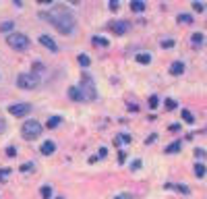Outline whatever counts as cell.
<instances>
[{
	"label": "cell",
	"mask_w": 207,
	"mask_h": 199,
	"mask_svg": "<svg viewBox=\"0 0 207 199\" xmlns=\"http://www.w3.org/2000/svg\"><path fill=\"white\" fill-rule=\"evenodd\" d=\"M39 17L46 19L48 23H52L62 35H70L75 31V27H77V19H75V15L70 12V9L60 6V4H58V6H52L48 12H39Z\"/></svg>",
	"instance_id": "1"
},
{
	"label": "cell",
	"mask_w": 207,
	"mask_h": 199,
	"mask_svg": "<svg viewBox=\"0 0 207 199\" xmlns=\"http://www.w3.org/2000/svg\"><path fill=\"white\" fill-rule=\"evenodd\" d=\"M79 91H81V95H83L85 102L95 100V83H93V79L87 73H83V83L79 85Z\"/></svg>",
	"instance_id": "2"
},
{
	"label": "cell",
	"mask_w": 207,
	"mask_h": 199,
	"mask_svg": "<svg viewBox=\"0 0 207 199\" xmlns=\"http://www.w3.org/2000/svg\"><path fill=\"white\" fill-rule=\"evenodd\" d=\"M6 44L12 48V50H27L29 48V37L25 33H8V37H6Z\"/></svg>",
	"instance_id": "3"
},
{
	"label": "cell",
	"mask_w": 207,
	"mask_h": 199,
	"mask_svg": "<svg viewBox=\"0 0 207 199\" xmlns=\"http://www.w3.org/2000/svg\"><path fill=\"white\" fill-rule=\"evenodd\" d=\"M17 85L21 89H35V87H39V77L35 73H21L17 79Z\"/></svg>",
	"instance_id": "4"
},
{
	"label": "cell",
	"mask_w": 207,
	"mask_h": 199,
	"mask_svg": "<svg viewBox=\"0 0 207 199\" xmlns=\"http://www.w3.org/2000/svg\"><path fill=\"white\" fill-rule=\"evenodd\" d=\"M42 131H44V127L37 120H27L23 125V129H21V133H23L25 139H37L42 135Z\"/></svg>",
	"instance_id": "5"
},
{
	"label": "cell",
	"mask_w": 207,
	"mask_h": 199,
	"mask_svg": "<svg viewBox=\"0 0 207 199\" xmlns=\"http://www.w3.org/2000/svg\"><path fill=\"white\" fill-rule=\"evenodd\" d=\"M29 110H31V104H11L8 106V112H11L12 116H25V114H29Z\"/></svg>",
	"instance_id": "6"
},
{
	"label": "cell",
	"mask_w": 207,
	"mask_h": 199,
	"mask_svg": "<svg viewBox=\"0 0 207 199\" xmlns=\"http://www.w3.org/2000/svg\"><path fill=\"white\" fill-rule=\"evenodd\" d=\"M112 31L118 35L127 33L128 31V21H122V19H118V21H112Z\"/></svg>",
	"instance_id": "7"
},
{
	"label": "cell",
	"mask_w": 207,
	"mask_h": 199,
	"mask_svg": "<svg viewBox=\"0 0 207 199\" xmlns=\"http://www.w3.org/2000/svg\"><path fill=\"white\" fill-rule=\"evenodd\" d=\"M39 44L44 48H48L50 52H58V46H56V42L50 37V35H39Z\"/></svg>",
	"instance_id": "8"
},
{
	"label": "cell",
	"mask_w": 207,
	"mask_h": 199,
	"mask_svg": "<svg viewBox=\"0 0 207 199\" xmlns=\"http://www.w3.org/2000/svg\"><path fill=\"white\" fill-rule=\"evenodd\" d=\"M54 149H56L54 141H46V143L42 145V153H44V156H50V153H54Z\"/></svg>",
	"instance_id": "9"
},
{
	"label": "cell",
	"mask_w": 207,
	"mask_h": 199,
	"mask_svg": "<svg viewBox=\"0 0 207 199\" xmlns=\"http://www.w3.org/2000/svg\"><path fill=\"white\" fill-rule=\"evenodd\" d=\"M69 95H70V100H75V102H83V95H81L79 87H70V89H69Z\"/></svg>",
	"instance_id": "10"
},
{
	"label": "cell",
	"mask_w": 207,
	"mask_h": 199,
	"mask_svg": "<svg viewBox=\"0 0 207 199\" xmlns=\"http://www.w3.org/2000/svg\"><path fill=\"white\" fill-rule=\"evenodd\" d=\"M170 73H172V75H182V73H184V64H182V62H172Z\"/></svg>",
	"instance_id": "11"
},
{
	"label": "cell",
	"mask_w": 207,
	"mask_h": 199,
	"mask_svg": "<svg viewBox=\"0 0 207 199\" xmlns=\"http://www.w3.org/2000/svg\"><path fill=\"white\" fill-rule=\"evenodd\" d=\"M131 9L135 12H143L145 11V2H143V0H133V2H131Z\"/></svg>",
	"instance_id": "12"
},
{
	"label": "cell",
	"mask_w": 207,
	"mask_h": 199,
	"mask_svg": "<svg viewBox=\"0 0 207 199\" xmlns=\"http://www.w3.org/2000/svg\"><path fill=\"white\" fill-rule=\"evenodd\" d=\"M174 152H180V141H174L166 147V153H174Z\"/></svg>",
	"instance_id": "13"
},
{
	"label": "cell",
	"mask_w": 207,
	"mask_h": 199,
	"mask_svg": "<svg viewBox=\"0 0 207 199\" xmlns=\"http://www.w3.org/2000/svg\"><path fill=\"white\" fill-rule=\"evenodd\" d=\"M137 62H141V64H149V62H151L149 52H145V54H139V56H137Z\"/></svg>",
	"instance_id": "14"
},
{
	"label": "cell",
	"mask_w": 207,
	"mask_h": 199,
	"mask_svg": "<svg viewBox=\"0 0 207 199\" xmlns=\"http://www.w3.org/2000/svg\"><path fill=\"white\" fill-rule=\"evenodd\" d=\"M205 172H207V168L203 164H195V174L199 176V178H203L205 176Z\"/></svg>",
	"instance_id": "15"
},
{
	"label": "cell",
	"mask_w": 207,
	"mask_h": 199,
	"mask_svg": "<svg viewBox=\"0 0 207 199\" xmlns=\"http://www.w3.org/2000/svg\"><path fill=\"white\" fill-rule=\"evenodd\" d=\"M79 64L81 67H89V64H91V58H89L87 54H79Z\"/></svg>",
	"instance_id": "16"
},
{
	"label": "cell",
	"mask_w": 207,
	"mask_h": 199,
	"mask_svg": "<svg viewBox=\"0 0 207 199\" xmlns=\"http://www.w3.org/2000/svg\"><path fill=\"white\" fill-rule=\"evenodd\" d=\"M91 42H93V44H97V46H108V44H110V42H108L106 37H102V35H95Z\"/></svg>",
	"instance_id": "17"
},
{
	"label": "cell",
	"mask_w": 207,
	"mask_h": 199,
	"mask_svg": "<svg viewBox=\"0 0 207 199\" xmlns=\"http://www.w3.org/2000/svg\"><path fill=\"white\" fill-rule=\"evenodd\" d=\"M60 120H62L60 116H52L50 120H48V127H50V129H56L58 125H60Z\"/></svg>",
	"instance_id": "18"
},
{
	"label": "cell",
	"mask_w": 207,
	"mask_h": 199,
	"mask_svg": "<svg viewBox=\"0 0 207 199\" xmlns=\"http://www.w3.org/2000/svg\"><path fill=\"white\" fill-rule=\"evenodd\" d=\"M182 120H184V122H188V125L195 122V118H193V114H191L188 110H182Z\"/></svg>",
	"instance_id": "19"
},
{
	"label": "cell",
	"mask_w": 207,
	"mask_h": 199,
	"mask_svg": "<svg viewBox=\"0 0 207 199\" xmlns=\"http://www.w3.org/2000/svg\"><path fill=\"white\" fill-rule=\"evenodd\" d=\"M203 37H205L203 33H193V35H191V39H193V44H197V46H199V44H203Z\"/></svg>",
	"instance_id": "20"
},
{
	"label": "cell",
	"mask_w": 207,
	"mask_h": 199,
	"mask_svg": "<svg viewBox=\"0 0 207 199\" xmlns=\"http://www.w3.org/2000/svg\"><path fill=\"white\" fill-rule=\"evenodd\" d=\"M12 27H15V23H12V21H6V23L0 25V31H4V33H6V31H11Z\"/></svg>",
	"instance_id": "21"
},
{
	"label": "cell",
	"mask_w": 207,
	"mask_h": 199,
	"mask_svg": "<svg viewBox=\"0 0 207 199\" xmlns=\"http://www.w3.org/2000/svg\"><path fill=\"white\" fill-rule=\"evenodd\" d=\"M178 21H180V23H191V21H193V17H191V15L180 12V15H178Z\"/></svg>",
	"instance_id": "22"
},
{
	"label": "cell",
	"mask_w": 207,
	"mask_h": 199,
	"mask_svg": "<svg viewBox=\"0 0 207 199\" xmlns=\"http://www.w3.org/2000/svg\"><path fill=\"white\" fill-rule=\"evenodd\" d=\"M158 104H160V98H158V95H151V98H149V104H147V106H149V108H155Z\"/></svg>",
	"instance_id": "23"
},
{
	"label": "cell",
	"mask_w": 207,
	"mask_h": 199,
	"mask_svg": "<svg viewBox=\"0 0 207 199\" xmlns=\"http://www.w3.org/2000/svg\"><path fill=\"white\" fill-rule=\"evenodd\" d=\"M193 9H195V11H205V2H193Z\"/></svg>",
	"instance_id": "24"
},
{
	"label": "cell",
	"mask_w": 207,
	"mask_h": 199,
	"mask_svg": "<svg viewBox=\"0 0 207 199\" xmlns=\"http://www.w3.org/2000/svg\"><path fill=\"white\" fill-rule=\"evenodd\" d=\"M174 46V39H164L161 42V48H172Z\"/></svg>",
	"instance_id": "25"
},
{
	"label": "cell",
	"mask_w": 207,
	"mask_h": 199,
	"mask_svg": "<svg viewBox=\"0 0 207 199\" xmlns=\"http://www.w3.org/2000/svg\"><path fill=\"white\" fill-rule=\"evenodd\" d=\"M166 108H168V110H174V108H176V102H174V100H166Z\"/></svg>",
	"instance_id": "26"
},
{
	"label": "cell",
	"mask_w": 207,
	"mask_h": 199,
	"mask_svg": "<svg viewBox=\"0 0 207 199\" xmlns=\"http://www.w3.org/2000/svg\"><path fill=\"white\" fill-rule=\"evenodd\" d=\"M42 195H44V197H50V195H52V189H50V187H44V189H42Z\"/></svg>",
	"instance_id": "27"
},
{
	"label": "cell",
	"mask_w": 207,
	"mask_h": 199,
	"mask_svg": "<svg viewBox=\"0 0 207 199\" xmlns=\"http://www.w3.org/2000/svg\"><path fill=\"white\" fill-rule=\"evenodd\" d=\"M176 189H178V191H182L184 195H188V193H191V189H188V187H184V185H178Z\"/></svg>",
	"instance_id": "28"
},
{
	"label": "cell",
	"mask_w": 207,
	"mask_h": 199,
	"mask_svg": "<svg viewBox=\"0 0 207 199\" xmlns=\"http://www.w3.org/2000/svg\"><path fill=\"white\" fill-rule=\"evenodd\" d=\"M108 4H110V9H112V11H116V9H118V4H120V2H118V0H110V2H108Z\"/></svg>",
	"instance_id": "29"
},
{
	"label": "cell",
	"mask_w": 207,
	"mask_h": 199,
	"mask_svg": "<svg viewBox=\"0 0 207 199\" xmlns=\"http://www.w3.org/2000/svg\"><path fill=\"white\" fill-rule=\"evenodd\" d=\"M195 156L197 158H205L207 153H205V149H195Z\"/></svg>",
	"instance_id": "30"
},
{
	"label": "cell",
	"mask_w": 207,
	"mask_h": 199,
	"mask_svg": "<svg viewBox=\"0 0 207 199\" xmlns=\"http://www.w3.org/2000/svg\"><path fill=\"white\" fill-rule=\"evenodd\" d=\"M31 168H33V164H23V166H21L23 172H31Z\"/></svg>",
	"instance_id": "31"
},
{
	"label": "cell",
	"mask_w": 207,
	"mask_h": 199,
	"mask_svg": "<svg viewBox=\"0 0 207 199\" xmlns=\"http://www.w3.org/2000/svg\"><path fill=\"white\" fill-rule=\"evenodd\" d=\"M6 156H17V149H15V147H8V149H6Z\"/></svg>",
	"instance_id": "32"
},
{
	"label": "cell",
	"mask_w": 207,
	"mask_h": 199,
	"mask_svg": "<svg viewBox=\"0 0 207 199\" xmlns=\"http://www.w3.org/2000/svg\"><path fill=\"white\" fill-rule=\"evenodd\" d=\"M118 141H122V143H127V141H131V137H128V135H120V139Z\"/></svg>",
	"instance_id": "33"
},
{
	"label": "cell",
	"mask_w": 207,
	"mask_h": 199,
	"mask_svg": "<svg viewBox=\"0 0 207 199\" xmlns=\"http://www.w3.org/2000/svg\"><path fill=\"white\" fill-rule=\"evenodd\" d=\"M42 70H44V67H42V64L37 62V64H35V75H37V73H42Z\"/></svg>",
	"instance_id": "34"
},
{
	"label": "cell",
	"mask_w": 207,
	"mask_h": 199,
	"mask_svg": "<svg viewBox=\"0 0 207 199\" xmlns=\"http://www.w3.org/2000/svg\"><path fill=\"white\" fill-rule=\"evenodd\" d=\"M106 153H108V149H106V147H102V149H100V158H106Z\"/></svg>",
	"instance_id": "35"
},
{
	"label": "cell",
	"mask_w": 207,
	"mask_h": 199,
	"mask_svg": "<svg viewBox=\"0 0 207 199\" xmlns=\"http://www.w3.org/2000/svg\"><path fill=\"white\" fill-rule=\"evenodd\" d=\"M4 129H6V125H4V120H0V133H4Z\"/></svg>",
	"instance_id": "36"
},
{
	"label": "cell",
	"mask_w": 207,
	"mask_h": 199,
	"mask_svg": "<svg viewBox=\"0 0 207 199\" xmlns=\"http://www.w3.org/2000/svg\"><path fill=\"white\" fill-rule=\"evenodd\" d=\"M116 199H120V197H116Z\"/></svg>",
	"instance_id": "37"
}]
</instances>
